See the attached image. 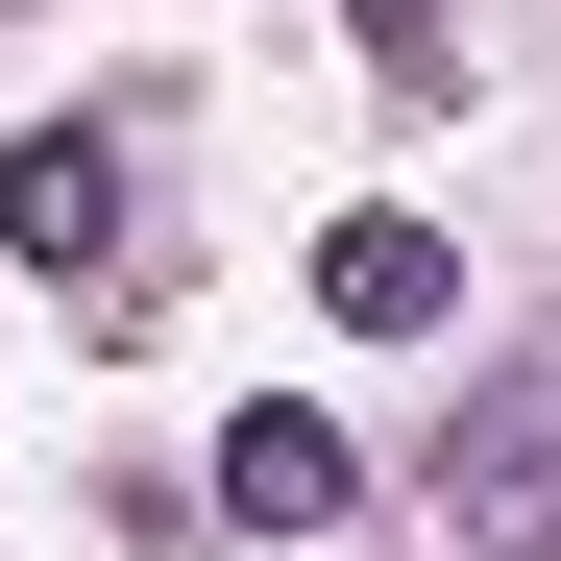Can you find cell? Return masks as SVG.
I'll use <instances>...</instances> for the list:
<instances>
[{"label":"cell","instance_id":"cell-1","mask_svg":"<svg viewBox=\"0 0 561 561\" xmlns=\"http://www.w3.org/2000/svg\"><path fill=\"white\" fill-rule=\"evenodd\" d=\"M220 513H244V537H342V513H366V439L294 415V391H244V415H220Z\"/></svg>","mask_w":561,"mask_h":561},{"label":"cell","instance_id":"cell-2","mask_svg":"<svg viewBox=\"0 0 561 561\" xmlns=\"http://www.w3.org/2000/svg\"><path fill=\"white\" fill-rule=\"evenodd\" d=\"M439 513L489 537V561H561V415H537V391L463 415V439H439Z\"/></svg>","mask_w":561,"mask_h":561},{"label":"cell","instance_id":"cell-3","mask_svg":"<svg viewBox=\"0 0 561 561\" xmlns=\"http://www.w3.org/2000/svg\"><path fill=\"white\" fill-rule=\"evenodd\" d=\"M318 318H342V342H415V318H439V220H415V196L318 220Z\"/></svg>","mask_w":561,"mask_h":561},{"label":"cell","instance_id":"cell-4","mask_svg":"<svg viewBox=\"0 0 561 561\" xmlns=\"http://www.w3.org/2000/svg\"><path fill=\"white\" fill-rule=\"evenodd\" d=\"M0 244H25V268H99V244H123V147H99V123H49L25 171H0Z\"/></svg>","mask_w":561,"mask_h":561}]
</instances>
